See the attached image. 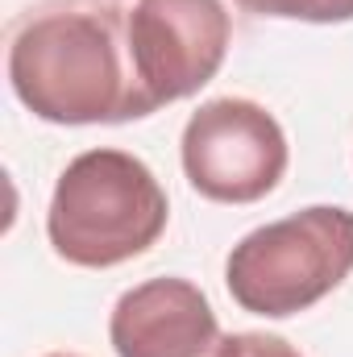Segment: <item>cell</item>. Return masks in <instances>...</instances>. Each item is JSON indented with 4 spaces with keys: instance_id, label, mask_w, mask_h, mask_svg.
<instances>
[{
    "instance_id": "1",
    "label": "cell",
    "mask_w": 353,
    "mask_h": 357,
    "mask_svg": "<svg viewBox=\"0 0 353 357\" xmlns=\"http://www.w3.org/2000/svg\"><path fill=\"white\" fill-rule=\"evenodd\" d=\"M8 88L50 125L150 116L121 0H42L8 25Z\"/></svg>"
},
{
    "instance_id": "2",
    "label": "cell",
    "mask_w": 353,
    "mask_h": 357,
    "mask_svg": "<svg viewBox=\"0 0 353 357\" xmlns=\"http://www.w3.org/2000/svg\"><path fill=\"white\" fill-rule=\"evenodd\" d=\"M171 204L154 171L112 146L84 150L63 167L46 212L50 250L80 270L142 258L167 229Z\"/></svg>"
},
{
    "instance_id": "3",
    "label": "cell",
    "mask_w": 353,
    "mask_h": 357,
    "mask_svg": "<svg viewBox=\"0 0 353 357\" xmlns=\"http://www.w3.org/2000/svg\"><path fill=\"white\" fill-rule=\"evenodd\" d=\"M353 274V212L312 204L246 233L225 258V287L250 316L287 320Z\"/></svg>"
},
{
    "instance_id": "4",
    "label": "cell",
    "mask_w": 353,
    "mask_h": 357,
    "mask_svg": "<svg viewBox=\"0 0 353 357\" xmlns=\"http://www.w3.org/2000/svg\"><path fill=\"white\" fill-rule=\"evenodd\" d=\"M183 175L212 204H258L287 175V133L262 104L220 96L183 125Z\"/></svg>"
},
{
    "instance_id": "5",
    "label": "cell",
    "mask_w": 353,
    "mask_h": 357,
    "mask_svg": "<svg viewBox=\"0 0 353 357\" xmlns=\"http://www.w3.org/2000/svg\"><path fill=\"white\" fill-rule=\"evenodd\" d=\"M125 29L150 112L212 84L233 42L225 0H129Z\"/></svg>"
},
{
    "instance_id": "6",
    "label": "cell",
    "mask_w": 353,
    "mask_h": 357,
    "mask_svg": "<svg viewBox=\"0 0 353 357\" xmlns=\"http://www.w3.org/2000/svg\"><path fill=\"white\" fill-rule=\"evenodd\" d=\"M108 341L117 357H208L220 341V324L195 282L150 278L117 299Z\"/></svg>"
},
{
    "instance_id": "7",
    "label": "cell",
    "mask_w": 353,
    "mask_h": 357,
    "mask_svg": "<svg viewBox=\"0 0 353 357\" xmlns=\"http://www.w3.org/2000/svg\"><path fill=\"white\" fill-rule=\"evenodd\" d=\"M254 17H278V21H312V25H337L353 21V0H233Z\"/></svg>"
},
{
    "instance_id": "8",
    "label": "cell",
    "mask_w": 353,
    "mask_h": 357,
    "mask_svg": "<svg viewBox=\"0 0 353 357\" xmlns=\"http://www.w3.org/2000/svg\"><path fill=\"white\" fill-rule=\"evenodd\" d=\"M208 357H303L287 337L274 333H220Z\"/></svg>"
},
{
    "instance_id": "9",
    "label": "cell",
    "mask_w": 353,
    "mask_h": 357,
    "mask_svg": "<svg viewBox=\"0 0 353 357\" xmlns=\"http://www.w3.org/2000/svg\"><path fill=\"white\" fill-rule=\"evenodd\" d=\"M46 357H80V354H46Z\"/></svg>"
}]
</instances>
